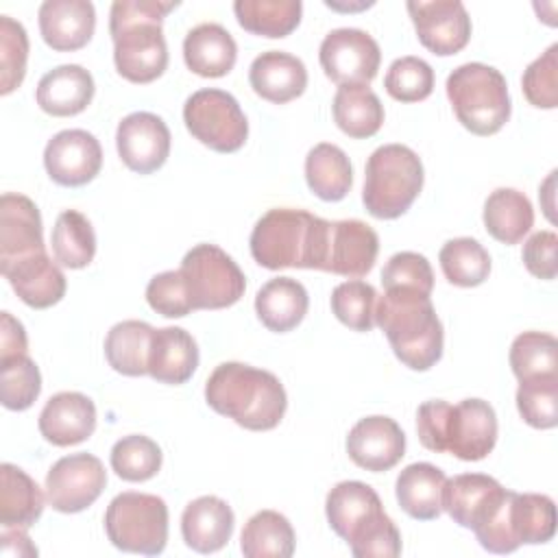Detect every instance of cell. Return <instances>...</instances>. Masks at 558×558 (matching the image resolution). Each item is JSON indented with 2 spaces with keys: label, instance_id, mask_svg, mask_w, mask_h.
I'll return each instance as SVG.
<instances>
[{
  "label": "cell",
  "instance_id": "9c48e42d",
  "mask_svg": "<svg viewBox=\"0 0 558 558\" xmlns=\"http://www.w3.org/2000/svg\"><path fill=\"white\" fill-rule=\"evenodd\" d=\"M105 532L113 547L157 556L168 543V506L148 493H120L105 512Z\"/></svg>",
  "mask_w": 558,
  "mask_h": 558
},
{
  "label": "cell",
  "instance_id": "ffe728a7",
  "mask_svg": "<svg viewBox=\"0 0 558 558\" xmlns=\"http://www.w3.org/2000/svg\"><path fill=\"white\" fill-rule=\"evenodd\" d=\"M506 488L490 475L462 473L445 482L442 510L462 527L477 530L497 504L504 499Z\"/></svg>",
  "mask_w": 558,
  "mask_h": 558
},
{
  "label": "cell",
  "instance_id": "7bdbcfd3",
  "mask_svg": "<svg viewBox=\"0 0 558 558\" xmlns=\"http://www.w3.org/2000/svg\"><path fill=\"white\" fill-rule=\"evenodd\" d=\"M39 392L41 375L28 353L0 360V399L7 410H28Z\"/></svg>",
  "mask_w": 558,
  "mask_h": 558
},
{
  "label": "cell",
  "instance_id": "f5cc1de1",
  "mask_svg": "<svg viewBox=\"0 0 558 558\" xmlns=\"http://www.w3.org/2000/svg\"><path fill=\"white\" fill-rule=\"evenodd\" d=\"M28 351V340L22 323L9 312L0 314V360L24 355Z\"/></svg>",
  "mask_w": 558,
  "mask_h": 558
},
{
  "label": "cell",
  "instance_id": "d4e9b609",
  "mask_svg": "<svg viewBox=\"0 0 558 558\" xmlns=\"http://www.w3.org/2000/svg\"><path fill=\"white\" fill-rule=\"evenodd\" d=\"M9 279L15 294L35 310H46L59 303L65 294V275L48 257V253H37L24 259H17L0 268Z\"/></svg>",
  "mask_w": 558,
  "mask_h": 558
},
{
  "label": "cell",
  "instance_id": "7dc6e473",
  "mask_svg": "<svg viewBox=\"0 0 558 558\" xmlns=\"http://www.w3.org/2000/svg\"><path fill=\"white\" fill-rule=\"evenodd\" d=\"M28 61V35L26 28L9 17L0 15V94H11L22 85Z\"/></svg>",
  "mask_w": 558,
  "mask_h": 558
},
{
  "label": "cell",
  "instance_id": "b9f144b4",
  "mask_svg": "<svg viewBox=\"0 0 558 558\" xmlns=\"http://www.w3.org/2000/svg\"><path fill=\"white\" fill-rule=\"evenodd\" d=\"M111 469L126 482H146L161 469V449L148 436H124L111 447Z\"/></svg>",
  "mask_w": 558,
  "mask_h": 558
},
{
  "label": "cell",
  "instance_id": "ee69618b",
  "mask_svg": "<svg viewBox=\"0 0 558 558\" xmlns=\"http://www.w3.org/2000/svg\"><path fill=\"white\" fill-rule=\"evenodd\" d=\"M517 408L521 418L536 429L558 425V375L530 377L519 384Z\"/></svg>",
  "mask_w": 558,
  "mask_h": 558
},
{
  "label": "cell",
  "instance_id": "4316f807",
  "mask_svg": "<svg viewBox=\"0 0 558 558\" xmlns=\"http://www.w3.org/2000/svg\"><path fill=\"white\" fill-rule=\"evenodd\" d=\"M183 59L194 74L218 78L233 70L238 59V44L225 26L205 22L185 35Z\"/></svg>",
  "mask_w": 558,
  "mask_h": 558
},
{
  "label": "cell",
  "instance_id": "e575fe53",
  "mask_svg": "<svg viewBox=\"0 0 558 558\" xmlns=\"http://www.w3.org/2000/svg\"><path fill=\"white\" fill-rule=\"evenodd\" d=\"M153 327L144 320L116 323L105 338V357L116 373L140 377L148 373Z\"/></svg>",
  "mask_w": 558,
  "mask_h": 558
},
{
  "label": "cell",
  "instance_id": "8fae6325",
  "mask_svg": "<svg viewBox=\"0 0 558 558\" xmlns=\"http://www.w3.org/2000/svg\"><path fill=\"white\" fill-rule=\"evenodd\" d=\"M187 131L216 153H235L248 137V122L240 102L222 89L194 92L183 105Z\"/></svg>",
  "mask_w": 558,
  "mask_h": 558
},
{
  "label": "cell",
  "instance_id": "60d3db41",
  "mask_svg": "<svg viewBox=\"0 0 558 558\" xmlns=\"http://www.w3.org/2000/svg\"><path fill=\"white\" fill-rule=\"evenodd\" d=\"M510 366L519 381L541 375H558V342L551 333L523 331L512 340Z\"/></svg>",
  "mask_w": 558,
  "mask_h": 558
},
{
  "label": "cell",
  "instance_id": "83f0119b",
  "mask_svg": "<svg viewBox=\"0 0 558 558\" xmlns=\"http://www.w3.org/2000/svg\"><path fill=\"white\" fill-rule=\"evenodd\" d=\"M198 366L196 340L181 327L153 331L148 351V375L161 384H185Z\"/></svg>",
  "mask_w": 558,
  "mask_h": 558
},
{
  "label": "cell",
  "instance_id": "1f68e13d",
  "mask_svg": "<svg viewBox=\"0 0 558 558\" xmlns=\"http://www.w3.org/2000/svg\"><path fill=\"white\" fill-rule=\"evenodd\" d=\"M0 523L2 527H31L44 512V495L37 482L20 466H0Z\"/></svg>",
  "mask_w": 558,
  "mask_h": 558
},
{
  "label": "cell",
  "instance_id": "5b68a950",
  "mask_svg": "<svg viewBox=\"0 0 558 558\" xmlns=\"http://www.w3.org/2000/svg\"><path fill=\"white\" fill-rule=\"evenodd\" d=\"M325 512L331 530L347 541L355 558H395L401 554V534L368 484L357 480L336 484L327 493Z\"/></svg>",
  "mask_w": 558,
  "mask_h": 558
},
{
  "label": "cell",
  "instance_id": "681fc988",
  "mask_svg": "<svg viewBox=\"0 0 558 558\" xmlns=\"http://www.w3.org/2000/svg\"><path fill=\"white\" fill-rule=\"evenodd\" d=\"M381 283L386 288H414L423 294H432L434 290V272L425 255L401 251L392 255L384 270H381Z\"/></svg>",
  "mask_w": 558,
  "mask_h": 558
},
{
  "label": "cell",
  "instance_id": "d6986e66",
  "mask_svg": "<svg viewBox=\"0 0 558 558\" xmlns=\"http://www.w3.org/2000/svg\"><path fill=\"white\" fill-rule=\"evenodd\" d=\"M37 253H46L37 205L24 194L4 192L0 198V268Z\"/></svg>",
  "mask_w": 558,
  "mask_h": 558
},
{
  "label": "cell",
  "instance_id": "52a82bcc",
  "mask_svg": "<svg viewBox=\"0 0 558 558\" xmlns=\"http://www.w3.org/2000/svg\"><path fill=\"white\" fill-rule=\"evenodd\" d=\"M423 163L403 144H384L366 161L362 203L379 220L399 218L423 190Z\"/></svg>",
  "mask_w": 558,
  "mask_h": 558
},
{
  "label": "cell",
  "instance_id": "277c9868",
  "mask_svg": "<svg viewBox=\"0 0 558 558\" xmlns=\"http://www.w3.org/2000/svg\"><path fill=\"white\" fill-rule=\"evenodd\" d=\"M416 432L425 449L475 462L497 442V416L484 399H462L456 405L429 399L416 410Z\"/></svg>",
  "mask_w": 558,
  "mask_h": 558
},
{
  "label": "cell",
  "instance_id": "db71d44e",
  "mask_svg": "<svg viewBox=\"0 0 558 558\" xmlns=\"http://www.w3.org/2000/svg\"><path fill=\"white\" fill-rule=\"evenodd\" d=\"M0 541L4 556H37V547L31 543L26 527H2Z\"/></svg>",
  "mask_w": 558,
  "mask_h": 558
},
{
  "label": "cell",
  "instance_id": "30bf717a",
  "mask_svg": "<svg viewBox=\"0 0 558 558\" xmlns=\"http://www.w3.org/2000/svg\"><path fill=\"white\" fill-rule=\"evenodd\" d=\"M192 310H222L238 303L246 279L240 266L216 244H196L179 268Z\"/></svg>",
  "mask_w": 558,
  "mask_h": 558
},
{
  "label": "cell",
  "instance_id": "bcb514c9",
  "mask_svg": "<svg viewBox=\"0 0 558 558\" xmlns=\"http://www.w3.org/2000/svg\"><path fill=\"white\" fill-rule=\"evenodd\" d=\"M386 92L399 102L425 100L434 89V70L418 57L395 59L384 78Z\"/></svg>",
  "mask_w": 558,
  "mask_h": 558
},
{
  "label": "cell",
  "instance_id": "cb8c5ba5",
  "mask_svg": "<svg viewBox=\"0 0 558 558\" xmlns=\"http://www.w3.org/2000/svg\"><path fill=\"white\" fill-rule=\"evenodd\" d=\"M248 83L264 100L283 105L305 92L307 70L299 57L283 50H268L253 59L248 68Z\"/></svg>",
  "mask_w": 558,
  "mask_h": 558
},
{
  "label": "cell",
  "instance_id": "f35d334b",
  "mask_svg": "<svg viewBox=\"0 0 558 558\" xmlns=\"http://www.w3.org/2000/svg\"><path fill=\"white\" fill-rule=\"evenodd\" d=\"M510 523L519 545L547 543L556 534V504L547 495L514 493L510 504Z\"/></svg>",
  "mask_w": 558,
  "mask_h": 558
},
{
  "label": "cell",
  "instance_id": "5bb4252c",
  "mask_svg": "<svg viewBox=\"0 0 558 558\" xmlns=\"http://www.w3.org/2000/svg\"><path fill=\"white\" fill-rule=\"evenodd\" d=\"M408 13L418 41L438 57L460 52L471 39V17L460 0H412Z\"/></svg>",
  "mask_w": 558,
  "mask_h": 558
},
{
  "label": "cell",
  "instance_id": "484cf974",
  "mask_svg": "<svg viewBox=\"0 0 558 558\" xmlns=\"http://www.w3.org/2000/svg\"><path fill=\"white\" fill-rule=\"evenodd\" d=\"M35 98L39 109L50 116H76L85 111L94 98V78L83 65L76 63L52 68L39 78Z\"/></svg>",
  "mask_w": 558,
  "mask_h": 558
},
{
  "label": "cell",
  "instance_id": "ba28073f",
  "mask_svg": "<svg viewBox=\"0 0 558 558\" xmlns=\"http://www.w3.org/2000/svg\"><path fill=\"white\" fill-rule=\"evenodd\" d=\"M445 89L458 122L475 135H493L510 118L508 83L493 65H458L447 76Z\"/></svg>",
  "mask_w": 558,
  "mask_h": 558
},
{
  "label": "cell",
  "instance_id": "816d5d0a",
  "mask_svg": "<svg viewBox=\"0 0 558 558\" xmlns=\"http://www.w3.org/2000/svg\"><path fill=\"white\" fill-rule=\"evenodd\" d=\"M556 248H558V235L554 231H536L523 244L521 257L525 268L538 279H545V281L556 279V272H558Z\"/></svg>",
  "mask_w": 558,
  "mask_h": 558
},
{
  "label": "cell",
  "instance_id": "d6a6232c",
  "mask_svg": "<svg viewBox=\"0 0 558 558\" xmlns=\"http://www.w3.org/2000/svg\"><path fill=\"white\" fill-rule=\"evenodd\" d=\"M305 181L318 198L342 201L353 185L351 161L340 146L320 142L305 157Z\"/></svg>",
  "mask_w": 558,
  "mask_h": 558
},
{
  "label": "cell",
  "instance_id": "4dcf8cb0",
  "mask_svg": "<svg viewBox=\"0 0 558 558\" xmlns=\"http://www.w3.org/2000/svg\"><path fill=\"white\" fill-rule=\"evenodd\" d=\"M333 122L355 140L373 137L384 124V105L368 85H342L331 102Z\"/></svg>",
  "mask_w": 558,
  "mask_h": 558
},
{
  "label": "cell",
  "instance_id": "f6af8a7d",
  "mask_svg": "<svg viewBox=\"0 0 558 558\" xmlns=\"http://www.w3.org/2000/svg\"><path fill=\"white\" fill-rule=\"evenodd\" d=\"M377 292L362 279L344 281L331 292L333 316L353 331H371L375 325Z\"/></svg>",
  "mask_w": 558,
  "mask_h": 558
},
{
  "label": "cell",
  "instance_id": "f907efd6",
  "mask_svg": "<svg viewBox=\"0 0 558 558\" xmlns=\"http://www.w3.org/2000/svg\"><path fill=\"white\" fill-rule=\"evenodd\" d=\"M148 305L168 318H183L192 312L187 290L179 270H166L155 275L146 286Z\"/></svg>",
  "mask_w": 558,
  "mask_h": 558
},
{
  "label": "cell",
  "instance_id": "9a60e30c",
  "mask_svg": "<svg viewBox=\"0 0 558 558\" xmlns=\"http://www.w3.org/2000/svg\"><path fill=\"white\" fill-rule=\"evenodd\" d=\"M116 146L129 170L150 174L159 170L170 155V131L159 116L150 111H135L120 120Z\"/></svg>",
  "mask_w": 558,
  "mask_h": 558
},
{
  "label": "cell",
  "instance_id": "f546056e",
  "mask_svg": "<svg viewBox=\"0 0 558 558\" xmlns=\"http://www.w3.org/2000/svg\"><path fill=\"white\" fill-rule=\"evenodd\" d=\"M445 473L429 462L408 464L395 484L397 501L405 514L418 521L438 519L442 512Z\"/></svg>",
  "mask_w": 558,
  "mask_h": 558
},
{
  "label": "cell",
  "instance_id": "3957f363",
  "mask_svg": "<svg viewBox=\"0 0 558 558\" xmlns=\"http://www.w3.org/2000/svg\"><path fill=\"white\" fill-rule=\"evenodd\" d=\"M375 325L392 353L412 371H429L442 355V323L429 294L414 288H386L375 303Z\"/></svg>",
  "mask_w": 558,
  "mask_h": 558
},
{
  "label": "cell",
  "instance_id": "74e56055",
  "mask_svg": "<svg viewBox=\"0 0 558 558\" xmlns=\"http://www.w3.org/2000/svg\"><path fill=\"white\" fill-rule=\"evenodd\" d=\"M52 255L65 268H85L96 255V233L92 222L76 209H65L52 227Z\"/></svg>",
  "mask_w": 558,
  "mask_h": 558
},
{
  "label": "cell",
  "instance_id": "ab89813d",
  "mask_svg": "<svg viewBox=\"0 0 558 558\" xmlns=\"http://www.w3.org/2000/svg\"><path fill=\"white\" fill-rule=\"evenodd\" d=\"M438 262L445 279L460 288L480 286L490 272V255L473 238H453L445 242L438 253Z\"/></svg>",
  "mask_w": 558,
  "mask_h": 558
},
{
  "label": "cell",
  "instance_id": "8992f818",
  "mask_svg": "<svg viewBox=\"0 0 558 558\" xmlns=\"http://www.w3.org/2000/svg\"><path fill=\"white\" fill-rule=\"evenodd\" d=\"M329 220L305 209H268L251 231V255L268 268H323Z\"/></svg>",
  "mask_w": 558,
  "mask_h": 558
},
{
  "label": "cell",
  "instance_id": "c3c4849f",
  "mask_svg": "<svg viewBox=\"0 0 558 558\" xmlns=\"http://www.w3.org/2000/svg\"><path fill=\"white\" fill-rule=\"evenodd\" d=\"M521 85L530 105L538 109L558 107V44H551L525 68Z\"/></svg>",
  "mask_w": 558,
  "mask_h": 558
},
{
  "label": "cell",
  "instance_id": "7c38bea8",
  "mask_svg": "<svg viewBox=\"0 0 558 558\" xmlns=\"http://www.w3.org/2000/svg\"><path fill=\"white\" fill-rule=\"evenodd\" d=\"M318 59L327 78L340 87L368 85L377 76L381 52L366 31L336 28L320 41Z\"/></svg>",
  "mask_w": 558,
  "mask_h": 558
},
{
  "label": "cell",
  "instance_id": "7a4b0ae2",
  "mask_svg": "<svg viewBox=\"0 0 558 558\" xmlns=\"http://www.w3.org/2000/svg\"><path fill=\"white\" fill-rule=\"evenodd\" d=\"M205 401L211 410L251 432L277 427L288 408L279 377L242 362H222L211 371L205 384Z\"/></svg>",
  "mask_w": 558,
  "mask_h": 558
},
{
  "label": "cell",
  "instance_id": "ac0fdd59",
  "mask_svg": "<svg viewBox=\"0 0 558 558\" xmlns=\"http://www.w3.org/2000/svg\"><path fill=\"white\" fill-rule=\"evenodd\" d=\"M349 458L366 471H390L405 456V434L390 416L360 418L347 436Z\"/></svg>",
  "mask_w": 558,
  "mask_h": 558
},
{
  "label": "cell",
  "instance_id": "2e32d148",
  "mask_svg": "<svg viewBox=\"0 0 558 558\" xmlns=\"http://www.w3.org/2000/svg\"><path fill=\"white\" fill-rule=\"evenodd\" d=\"M44 166L48 177L65 187L89 183L102 166L100 142L83 129L59 131L48 140L44 150Z\"/></svg>",
  "mask_w": 558,
  "mask_h": 558
},
{
  "label": "cell",
  "instance_id": "4fadbf2b",
  "mask_svg": "<svg viewBox=\"0 0 558 558\" xmlns=\"http://www.w3.org/2000/svg\"><path fill=\"white\" fill-rule=\"evenodd\" d=\"M107 484L102 462L92 453H70L59 458L46 475L48 504L65 514L89 508Z\"/></svg>",
  "mask_w": 558,
  "mask_h": 558
},
{
  "label": "cell",
  "instance_id": "44dd1931",
  "mask_svg": "<svg viewBox=\"0 0 558 558\" xmlns=\"http://www.w3.org/2000/svg\"><path fill=\"white\" fill-rule=\"evenodd\" d=\"M96 429V405L83 392H57L39 412L41 436L57 445L70 447L87 440Z\"/></svg>",
  "mask_w": 558,
  "mask_h": 558
},
{
  "label": "cell",
  "instance_id": "7402d4cb",
  "mask_svg": "<svg viewBox=\"0 0 558 558\" xmlns=\"http://www.w3.org/2000/svg\"><path fill=\"white\" fill-rule=\"evenodd\" d=\"M37 15L44 41L57 52L81 50L96 28V11L89 0H46Z\"/></svg>",
  "mask_w": 558,
  "mask_h": 558
},
{
  "label": "cell",
  "instance_id": "603a6c76",
  "mask_svg": "<svg viewBox=\"0 0 558 558\" xmlns=\"http://www.w3.org/2000/svg\"><path fill=\"white\" fill-rule=\"evenodd\" d=\"M233 523V510L225 499L203 495L185 506L181 514V534L190 549L198 554H214L229 543Z\"/></svg>",
  "mask_w": 558,
  "mask_h": 558
},
{
  "label": "cell",
  "instance_id": "d590c367",
  "mask_svg": "<svg viewBox=\"0 0 558 558\" xmlns=\"http://www.w3.org/2000/svg\"><path fill=\"white\" fill-rule=\"evenodd\" d=\"M294 530L283 514L259 510L246 521L240 549L246 558H290L294 554Z\"/></svg>",
  "mask_w": 558,
  "mask_h": 558
},
{
  "label": "cell",
  "instance_id": "836d02e7",
  "mask_svg": "<svg viewBox=\"0 0 558 558\" xmlns=\"http://www.w3.org/2000/svg\"><path fill=\"white\" fill-rule=\"evenodd\" d=\"M534 225L530 198L514 187H497L484 203V227L501 244H517Z\"/></svg>",
  "mask_w": 558,
  "mask_h": 558
},
{
  "label": "cell",
  "instance_id": "e0dca14e",
  "mask_svg": "<svg viewBox=\"0 0 558 558\" xmlns=\"http://www.w3.org/2000/svg\"><path fill=\"white\" fill-rule=\"evenodd\" d=\"M379 253V238L362 220H329L325 244V272L340 277H364Z\"/></svg>",
  "mask_w": 558,
  "mask_h": 558
},
{
  "label": "cell",
  "instance_id": "6da1fadb",
  "mask_svg": "<svg viewBox=\"0 0 558 558\" xmlns=\"http://www.w3.org/2000/svg\"><path fill=\"white\" fill-rule=\"evenodd\" d=\"M179 2L116 0L109 13L113 63L131 83H150L168 68V46L161 31L163 17Z\"/></svg>",
  "mask_w": 558,
  "mask_h": 558
},
{
  "label": "cell",
  "instance_id": "8d00e7d4",
  "mask_svg": "<svg viewBox=\"0 0 558 558\" xmlns=\"http://www.w3.org/2000/svg\"><path fill=\"white\" fill-rule=\"evenodd\" d=\"M233 11L244 31L279 39L299 26L303 4L301 0H235Z\"/></svg>",
  "mask_w": 558,
  "mask_h": 558
},
{
  "label": "cell",
  "instance_id": "f1b7e54d",
  "mask_svg": "<svg viewBox=\"0 0 558 558\" xmlns=\"http://www.w3.org/2000/svg\"><path fill=\"white\" fill-rule=\"evenodd\" d=\"M307 307V290L292 277H275L266 281L255 296L257 318L266 329L277 333L294 329L305 318Z\"/></svg>",
  "mask_w": 558,
  "mask_h": 558
}]
</instances>
